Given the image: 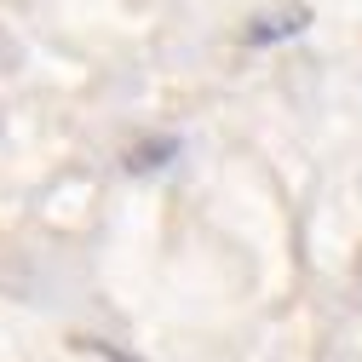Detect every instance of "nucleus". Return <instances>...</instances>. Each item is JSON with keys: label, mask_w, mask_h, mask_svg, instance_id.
<instances>
[{"label": "nucleus", "mask_w": 362, "mask_h": 362, "mask_svg": "<svg viewBox=\"0 0 362 362\" xmlns=\"http://www.w3.org/2000/svg\"><path fill=\"white\" fill-rule=\"evenodd\" d=\"M305 29H310V12L288 0V6H276V12H259L242 40H247V47H282V40H293V35H305Z\"/></svg>", "instance_id": "nucleus-1"}]
</instances>
